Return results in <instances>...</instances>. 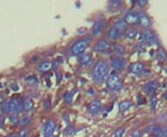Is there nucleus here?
I'll use <instances>...</instances> for the list:
<instances>
[{"instance_id": "obj_1", "label": "nucleus", "mask_w": 167, "mask_h": 137, "mask_svg": "<svg viewBox=\"0 0 167 137\" xmlns=\"http://www.w3.org/2000/svg\"><path fill=\"white\" fill-rule=\"evenodd\" d=\"M109 72V65L105 60H99L92 70V78L96 82H102L106 79Z\"/></svg>"}, {"instance_id": "obj_2", "label": "nucleus", "mask_w": 167, "mask_h": 137, "mask_svg": "<svg viewBox=\"0 0 167 137\" xmlns=\"http://www.w3.org/2000/svg\"><path fill=\"white\" fill-rule=\"evenodd\" d=\"M22 109V103L18 98H11L4 104V110L8 114H16Z\"/></svg>"}, {"instance_id": "obj_3", "label": "nucleus", "mask_w": 167, "mask_h": 137, "mask_svg": "<svg viewBox=\"0 0 167 137\" xmlns=\"http://www.w3.org/2000/svg\"><path fill=\"white\" fill-rule=\"evenodd\" d=\"M107 85L111 91H114V92H118L123 87V82L121 81L120 77L115 73H111L110 76H109L107 80Z\"/></svg>"}, {"instance_id": "obj_4", "label": "nucleus", "mask_w": 167, "mask_h": 137, "mask_svg": "<svg viewBox=\"0 0 167 137\" xmlns=\"http://www.w3.org/2000/svg\"><path fill=\"white\" fill-rule=\"evenodd\" d=\"M88 47V42L86 40H78L76 41L72 47V54L74 56H80L84 52L86 51V49Z\"/></svg>"}, {"instance_id": "obj_5", "label": "nucleus", "mask_w": 167, "mask_h": 137, "mask_svg": "<svg viewBox=\"0 0 167 137\" xmlns=\"http://www.w3.org/2000/svg\"><path fill=\"white\" fill-rule=\"evenodd\" d=\"M111 66L114 70H118V72H122V70L125 68V65H126V61H125L124 59L121 57H113L111 59Z\"/></svg>"}, {"instance_id": "obj_6", "label": "nucleus", "mask_w": 167, "mask_h": 137, "mask_svg": "<svg viewBox=\"0 0 167 137\" xmlns=\"http://www.w3.org/2000/svg\"><path fill=\"white\" fill-rule=\"evenodd\" d=\"M140 40L145 44H154L156 43L157 38L153 32L149 31H144L140 35Z\"/></svg>"}, {"instance_id": "obj_7", "label": "nucleus", "mask_w": 167, "mask_h": 137, "mask_svg": "<svg viewBox=\"0 0 167 137\" xmlns=\"http://www.w3.org/2000/svg\"><path fill=\"white\" fill-rule=\"evenodd\" d=\"M124 22L129 25H136V24L138 23V15H137V12L130 11L128 13L125 14L124 16Z\"/></svg>"}, {"instance_id": "obj_8", "label": "nucleus", "mask_w": 167, "mask_h": 137, "mask_svg": "<svg viewBox=\"0 0 167 137\" xmlns=\"http://www.w3.org/2000/svg\"><path fill=\"white\" fill-rule=\"evenodd\" d=\"M56 122L54 121L52 119H49L48 120L45 124L44 125V132H45V135L48 137V136H52V134H54V132L56 130Z\"/></svg>"}, {"instance_id": "obj_9", "label": "nucleus", "mask_w": 167, "mask_h": 137, "mask_svg": "<svg viewBox=\"0 0 167 137\" xmlns=\"http://www.w3.org/2000/svg\"><path fill=\"white\" fill-rule=\"evenodd\" d=\"M101 109H102L101 102H100L99 100H94L90 103L88 110H89V113L91 115L96 116L101 112Z\"/></svg>"}, {"instance_id": "obj_10", "label": "nucleus", "mask_w": 167, "mask_h": 137, "mask_svg": "<svg viewBox=\"0 0 167 137\" xmlns=\"http://www.w3.org/2000/svg\"><path fill=\"white\" fill-rule=\"evenodd\" d=\"M104 28H105V22L102 20H97V22L94 23L93 28H92V34L95 36L100 34L103 32Z\"/></svg>"}, {"instance_id": "obj_11", "label": "nucleus", "mask_w": 167, "mask_h": 137, "mask_svg": "<svg viewBox=\"0 0 167 137\" xmlns=\"http://www.w3.org/2000/svg\"><path fill=\"white\" fill-rule=\"evenodd\" d=\"M145 67L144 65L140 63V62H136V63H133L129 66V72L133 74H136V75H140L144 72Z\"/></svg>"}, {"instance_id": "obj_12", "label": "nucleus", "mask_w": 167, "mask_h": 137, "mask_svg": "<svg viewBox=\"0 0 167 137\" xmlns=\"http://www.w3.org/2000/svg\"><path fill=\"white\" fill-rule=\"evenodd\" d=\"M138 15V24L143 28H149L151 25V22H150L149 18L143 12H137Z\"/></svg>"}, {"instance_id": "obj_13", "label": "nucleus", "mask_w": 167, "mask_h": 137, "mask_svg": "<svg viewBox=\"0 0 167 137\" xmlns=\"http://www.w3.org/2000/svg\"><path fill=\"white\" fill-rule=\"evenodd\" d=\"M111 45L109 44L107 40H99L98 42L95 45L94 47V50L98 51V52H105L107 51L109 48H110Z\"/></svg>"}, {"instance_id": "obj_14", "label": "nucleus", "mask_w": 167, "mask_h": 137, "mask_svg": "<svg viewBox=\"0 0 167 137\" xmlns=\"http://www.w3.org/2000/svg\"><path fill=\"white\" fill-rule=\"evenodd\" d=\"M122 32L123 31H121L119 28H117L116 26L111 27L110 30L108 31V37L111 40H116V39H119L121 35H122Z\"/></svg>"}, {"instance_id": "obj_15", "label": "nucleus", "mask_w": 167, "mask_h": 137, "mask_svg": "<svg viewBox=\"0 0 167 137\" xmlns=\"http://www.w3.org/2000/svg\"><path fill=\"white\" fill-rule=\"evenodd\" d=\"M158 87H159L158 82L156 81H151V82H148V84L144 86V91L148 94L151 95V94H153L154 93L156 92V90L158 89Z\"/></svg>"}, {"instance_id": "obj_16", "label": "nucleus", "mask_w": 167, "mask_h": 137, "mask_svg": "<svg viewBox=\"0 0 167 137\" xmlns=\"http://www.w3.org/2000/svg\"><path fill=\"white\" fill-rule=\"evenodd\" d=\"M22 107L25 111H30L33 107V102L31 98H26L24 99V101L22 103Z\"/></svg>"}, {"instance_id": "obj_17", "label": "nucleus", "mask_w": 167, "mask_h": 137, "mask_svg": "<svg viewBox=\"0 0 167 137\" xmlns=\"http://www.w3.org/2000/svg\"><path fill=\"white\" fill-rule=\"evenodd\" d=\"M79 63L82 65H87L91 61V56L90 54H82L78 57Z\"/></svg>"}, {"instance_id": "obj_18", "label": "nucleus", "mask_w": 167, "mask_h": 137, "mask_svg": "<svg viewBox=\"0 0 167 137\" xmlns=\"http://www.w3.org/2000/svg\"><path fill=\"white\" fill-rule=\"evenodd\" d=\"M132 106H133V103L131 101H128V100L123 101V102H121L119 105V110L120 112H125L130 109Z\"/></svg>"}, {"instance_id": "obj_19", "label": "nucleus", "mask_w": 167, "mask_h": 137, "mask_svg": "<svg viewBox=\"0 0 167 137\" xmlns=\"http://www.w3.org/2000/svg\"><path fill=\"white\" fill-rule=\"evenodd\" d=\"M51 68H52V63H51V62L45 61V62H43V63H41L38 66L37 70H38L39 72H48V70Z\"/></svg>"}, {"instance_id": "obj_20", "label": "nucleus", "mask_w": 167, "mask_h": 137, "mask_svg": "<svg viewBox=\"0 0 167 137\" xmlns=\"http://www.w3.org/2000/svg\"><path fill=\"white\" fill-rule=\"evenodd\" d=\"M112 48H113V51L117 54V55H119L121 57L125 55V50H124V48L121 45L114 44L113 45H112Z\"/></svg>"}, {"instance_id": "obj_21", "label": "nucleus", "mask_w": 167, "mask_h": 137, "mask_svg": "<svg viewBox=\"0 0 167 137\" xmlns=\"http://www.w3.org/2000/svg\"><path fill=\"white\" fill-rule=\"evenodd\" d=\"M161 130H162V128L159 127L158 125H152V126L149 127L148 132H149V134L152 135L159 136V134H160V132H161Z\"/></svg>"}, {"instance_id": "obj_22", "label": "nucleus", "mask_w": 167, "mask_h": 137, "mask_svg": "<svg viewBox=\"0 0 167 137\" xmlns=\"http://www.w3.org/2000/svg\"><path fill=\"white\" fill-rule=\"evenodd\" d=\"M136 35H137V31L136 29H128L126 32H125V36L128 39H135Z\"/></svg>"}, {"instance_id": "obj_23", "label": "nucleus", "mask_w": 167, "mask_h": 137, "mask_svg": "<svg viewBox=\"0 0 167 137\" xmlns=\"http://www.w3.org/2000/svg\"><path fill=\"white\" fill-rule=\"evenodd\" d=\"M30 122H31V119H30V117H23V118H22L20 119V122H19V124L20 126H28L29 124H30Z\"/></svg>"}, {"instance_id": "obj_24", "label": "nucleus", "mask_w": 167, "mask_h": 137, "mask_svg": "<svg viewBox=\"0 0 167 137\" xmlns=\"http://www.w3.org/2000/svg\"><path fill=\"white\" fill-rule=\"evenodd\" d=\"M75 132H76V130H75V128L73 127V126H69V127H67L66 128V130H65V134L66 135H68V136H72L73 135Z\"/></svg>"}, {"instance_id": "obj_25", "label": "nucleus", "mask_w": 167, "mask_h": 137, "mask_svg": "<svg viewBox=\"0 0 167 137\" xmlns=\"http://www.w3.org/2000/svg\"><path fill=\"white\" fill-rule=\"evenodd\" d=\"M157 59L159 60H164L166 59V54L162 49H159V51L157 52Z\"/></svg>"}, {"instance_id": "obj_26", "label": "nucleus", "mask_w": 167, "mask_h": 137, "mask_svg": "<svg viewBox=\"0 0 167 137\" xmlns=\"http://www.w3.org/2000/svg\"><path fill=\"white\" fill-rule=\"evenodd\" d=\"M124 132H125V130L124 128H119L114 132L113 136L114 137H123L124 134Z\"/></svg>"}, {"instance_id": "obj_27", "label": "nucleus", "mask_w": 167, "mask_h": 137, "mask_svg": "<svg viewBox=\"0 0 167 137\" xmlns=\"http://www.w3.org/2000/svg\"><path fill=\"white\" fill-rule=\"evenodd\" d=\"M29 134H30V132L28 129H23L16 135V137H29Z\"/></svg>"}, {"instance_id": "obj_28", "label": "nucleus", "mask_w": 167, "mask_h": 137, "mask_svg": "<svg viewBox=\"0 0 167 137\" xmlns=\"http://www.w3.org/2000/svg\"><path fill=\"white\" fill-rule=\"evenodd\" d=\"M110 7H114V9H118V7H121V5H122V2L121 1H117V0H112V1H111L110 2Z\"/></svg>"}, {"instance_id": "obj_29", "label": "nucleus", "mask_w": 167, "mask_h": 137, "mask_svg": "<svg viewBox=\"0 0 167 137\" xmlns=\"http://www.w3.org/2000/svg\"><path fill=\"white\" fill-rule=\"evenodd\" d=\"M117 28H119L121 31H123L124 27H125V22H124V20H119L118 22H116V25H115Z\"/></svg>"}, {"instance_id": "obj_30", "label": "nucleus", "mask_w": 167, "mask_h": 137, "mask_svg": "<svg viewBox=\"0 0 167 137\" xmlns=\"http://www.w3.org/2000/svg\"><path fill=\"white\" fill-rule=\"evenodd\" d=\"M73 100V94L72 93H67L64 95V101L67 103H71Z\"/></svg>"}, {"instance_id": "obj_31", "label": "nucleus", "mask_w": 167, "mask_h": 137, "mask_svg": "<svg viewBox=\"0 0 167 137\" xmlns=\"http://www.w3.org/2000/svg\"><path fill=\"white\" fill-rule=\"evenodd\" d=\"M10 122L12 124H14V125H16V124H19L20 122V119L16 117V116H11V117L10 118Z\"/></svg>"}, {"instance_id": "obj_32", "label": "nucleus", "mask_w": 167, "mask_h": 137, "mask_svg": "<svg viewBox=\"0 0 167 137\" xmlns=\"http://www.w3.org/2000/svg\"><path fill=\"white\" fill-rule=\"evenodd\" d=\"M131 137H142V132L139 130L134 131L131 134Z\"/></svg>"}, {"instance_id": "obj_33", "label": "nucleus", "mask_w": 167, "mask_h": 137, "mask_svg": "<svg viewBox=\"0 0 167 137\" xmlns=\"http://www.w3.org/2000/svg\"><path fill=\"white\" fill-rule=\"evenodd\" d=\"M159 136H160V137H167V126L162 128L161 132H160V134H159Z\"/></svg>"}, {"instance_id": "obj_34", "label": "nucleus", "mask_w": 167, "mask_h": 137, "mask_svg": "<svg viewBox=\"0 0 167 137\" xmlns=\"http://www.w3.org/2000/svg\"><path fill=\"white\" fill-rule=\"evenodd\" d=\"M136 4L138 7H144L145 5H147V0H140V1H137Z\"/></svg>"}, {"instance_id": "obj_35", "label": "nucleus", "mask_w": 167, "mask_h": 137, "mask_svg": "<svg viewBox=\"0 0 167 137\" xmlns=\"http://www.w3.org/2000/svg\"><path fill=\"white\" fill-rule=\"evenodd\" d=\"M2 113H3V109H2V107L0 106V117H1V115H2Z\"/></svg>"}, {"instance_id": "obj_36", "label": "nucleus", "mask_w": 167, "mask_h": 137, "mask_svg": "<svg viewBox=\"0 0 167 137\" xmlns=\"http://www.w3.org/2000/svg\"><path fill=\"white\" fill-rule=\"evenodd\" d=\"M48 137H58V136H53V135H52V136H48Z\"/></svg>"}]
</instances>
